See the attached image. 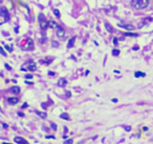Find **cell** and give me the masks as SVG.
I'll list each match as a JSON object with an SVG mask.
<instances>
[{
    "instance_id": "1",
    "label": "cell",
    "mask_w": 153,
    "mask_h": 144,
    "mask_svg": "<svg viewBox=\"0 0 153 144\" xmlns=\"http://www.w3.org/2000/svg\"><path fill=\"white\" fill-rule=\"evenodd\" d=\"M131 5L136 10H144L148 8L149 0H131Z\"/></svg>"
},
{
    "instance_id": "2",
    "label": "cell",
    "mask_w": 153,
    "mask_h": 144,
    "mask_svg": "<svg viewBox=\"0 0 153 144\" xmlns=\"http://www.w3.org/2000/svg\"><path fill=\"white\" fill-rule=\"evenodd\" d=\"M39 20H40V26L42 30H46L48 27V21L45 19L44 14H40L39 15Z\"/></svg>"
},
{
    "instance_id": "3",
    "label": "cell",
    "mask_w": 153,
    "mask_h": 144,
    "mask_svg": "<svg viewBox=\"0 0 153 144\" xmlns=\"http://www.w3.org/2000/svg\"><path fill=\"white\" fill-rule=\"evenodd\" d=\"M0 16H2L4 21H9L10 20V13L8 11L7 8H0Z\"/></svg>"
},
{
    "instance_id": "4",
    "label": "cell",
    "mask_w": 153,
    "mask_h": 144,
    "mask_svg": "<svg viewBox=\"0 0 153 144\" xmlns=\"http://www.w3.org/2000/svg\"><path fill=\"white\" fill-rule=\"evenodd\" d=\"M57 36L60 37V38H63L65 36V31H64L63 27H61V26L57 27Z\"/></svg>"
},
{
    "instance_id": "5",
    "label": "cell",
    "mask_w": 153,
    "mask_h": 144,
    "mask_svg": "<svg viewBox=\"0 0 153 144\" xmlns=\"http://www.w3.org/2000/svg\"><path fill=\"white\" fill-rule=\"evenodd\" d=\"M14 142L15 143H18V144H26L27 143V141L24 140L22 137H15L14 138Z\"/></svg>"
},
{
    "instance_id": "6",
    "label": "cell",
    "mask_w": 153,
    "mask_h": 144,
    "mask_svg": "<svg viewBox=\"0 0 153 144\" xmlns=\"http://www.w3.org/2000/svg\"><path fill=\"white\" fill-rule=\"evenodd\" d=\"M66 83H67V81H66V79H64V78H61V79L58 80V86H60V87L65 86Z\"/></svg>"
},
{
    "instance_id": "7",
    "label": "cell",
    "mask_w": 153,
    "mask_h": 144,
    "mask_svg": "<svg viewBox=\"0 0 153 144\" xmlns=\"http://www.w3.org/2000/svg\"><path fill=\"white\" fill-rule=\"evenodd\" d=\"M18 101H19V99L16 98V97H12V98H9V99H8V102H9L10 104H17Z\"/></svg>"
},
{
    "instance_id": "8",
    "label": "cell",
    "mask_w": 153,
    "mask_h": 144,
    "mask_svg": "<svg viewBox=\"0 0 153 144\" xmlns=\"http://www.w3.org/2000/svg\"><path fill=\"white\" fill-rule=\"evenodd\" d=\"M74 41H75V38H74V37H71V38L69 39L68 43H67V47H68V48H71V47L73 46V44H74Z\"/></svg>"
},
{
    "instance_id": "9",
    "label": "cell",
    "mask_w": 153,
    "mask_h": 144,
    "mask_svg": "<svg viewBox=\"0 0 153 144\" xmlns=\"http://www.w3.org/2000/svg\"><path fill=\"white\" fill-rule=\"evenodd\" d=\"M48 26L50 27V29H57L59 25L56 23V21H52V20H49L48 21Z\"/></svg>"
},
{
    "instance_id": "10",
    "label": "cell",
    "mask_w": 153,
    "mask_h": 144,
    "mask_svg": "<svg viewBox=\"0 0 153 144\" xmlns=\"http://www.w3.org/2000/svg\"><path fill=\"white\" fill-rule=\"evenodd\" d=\"M11 92H12L13 94L18 95V94L20 93V87H19V86H13V87L11 88Z\"/></svg>"
},
{
    "instance_id": "11",
    "label": "cell",
    "mask_w": 153,
    "mask_h": 144,
    "mask_svg": "<svg viewBox=\"0 0 153 144\" xmlns=\"http://www.w3.org/2000/svg\"><path fill=\"white\" fill-rule=\"evenodd\" d=\"M120 26H122V27H124V29H126L128 31H133L134 30V26L132 24H125V25H120Z\"/></svg>"
},
{
    "instance_id": "12",
    "label": "cell",
    "mask_w": 153,
    "mask_h": 144,
    "mask_svg": "<svg viewBox=\"0 0 153 144\" xmlns=\"http://www.w3.org/2000/svg\"><path fill=\"white\" fill-rule=\"evenodd\" d=\"M134 76H135L136 78H138V77H145L146 74H145V73H142V71H135V73H134Z\"/></svg>"
},
{
    "instance_id": "13",
    "label": "cell",
    "mask_w": 153,
    "mask_h": 144,
    "mask_svg": "<svg viewBox=\"0 0 153 144\" xmlns=\"http://www.w3.org/2000/svg\"><path fill=\"white\" fill-rule=\"evenodd\" d=\"M105 27L107 29V31H108L109 33H112V32H113V29L110 26V24H108V23H105Z\"/></svg>"
},
{
    "instance_id": "14",
    "label": "cell",
    "mask_w": 153,
    "mask_h": 144,
    "mask_svg": "<svg viewBox=\"0 0 153 144\" xmlns=\"http://www.w3.org/2000/svg\"><path fill=\"white\" fill-rule=\"evenodd\" d=\"M61 119H64V120H68L69 119V117H68V115L66 114V113H63V114H61Z\"/></svg>"
},
{
    "instance_id": "15",
    "label": "cell",
    "mask_w": 153,
    "mask_h": 144,
    "mask_svg": "<svg viewBox=\"0 0 153 144\" xmlns=\"http://www.w3.org/2000/svg\"><path fill=\"white\" fill-rule=\"evenodd\" d=\"M54 14H55V16H56V17H58V18H60V17H61V14H60L59 10H55V11H54Z\"/></svg>"
},
{
    "instance_id": "16",
    "label": "cell",
    "mask_w": 153,
    "mask_h": 144,
    "mask_svg": "<svg viewBox=\"0 0 153 144\" xmlns=\"http://www.w3.org/2000/svg\"><path fill=\"white\" fill-rule=\"evenodd\" d=\"M125 36H131V37H137V34H134V33H126Z\"/></svg>"
},
{
    "instance_id": "17",
    "label": "cell",
    "mask_w": 153,
    "mask_h": 144,
    "mask_svg": "<svg viewBox=\"0 0 153 144\" xmlns=\"http://www.w3.org/2000/svg\"><path fill=\"white\" fill-rule=\"evenodd\" d=\"M112 55H113V56L120 55V49H113V51H112Z\"/></svg>"
},
{
    "instance_id": "18",
    "label": "cell",
    "mask_w": 153,
    "mask_h": 144,
    "mask_svg": "<svg viewBox=\"0 0 153 144\" xmlns=\"http://www.w3.org/2000/svg\"><path fill=\"white\" fill-rule=\"evenodd\" d=\"M0 54H1V55H2V56H4V57H5V56H7V53H5V52H4V49H3V48H2V47H1V46H0Z\"/></svg>"
},
{
    "instance_id": "19",
    "label": "cell",
    "mask_w": 153,
    "mask_h": 144,
    "mask_svg": "<svg viewBox=\"0 0 153 144\" xmlns=\"http://www.w3.org/2000/svg\"><path fill=\"white\" fill-rule=\"evenodd\" d=\"M37 114L40 116V117H42V118H46V114H44V113H40V112H37Z\"/></svg>"
},
{
    "instance_id": "20",
    "label": "cell",
    "mask_w": 153,
    "mask_h": 144,
    "mask_svg": "<svg viewBox=\"0 0 153 144\" xmlns=\"http://www.w3.org/2000/svg\"><path fill=\"white\" fill-rule=\"evenodd\" d=\"M50 126H51V128H52L54 130H57V125H56L54 122H50Z\"/></svg>"
},
{
    "instance_id": "21",
    "label": "cell",
    "mask_w": 153,
    "mask_h": 144,
    "mask_svg": "<svg viewBox=\"0 0 153 144\" xmlns=\"http://www.w3.org/2000/svg\"><path fill=\"white\" fill-rule=\"evenodd\" d=\"M28 69L30 70H36V65H30L28 66Z\"/></svg>"
},
{
    "instance_id": "22",
    "label": "cell",
    "mask_w": 153,
    "mask_h": 144,
    "mask_svg": "<svg viewBox=\"0 0 153 144\" xmlns=\"http://www.w3.org/2000/svg\"><path fill=\"white\" fill-rule=\"evenodd\" d=\"M52 45H54L55 47H57V46H59V43H58L57 41H52Z\"/></svg>"
},
{
    "instance_id": "23",
    "label": "cell",
    "mask_w": 153,
    "mask_h": 144,
    "mask_svg": "<svg viewBox=\"0 0 153 144\" xmlns=\"http://www.w3.org/2000/svg\"><path fill=\"white\" fill-rule=\"evenodd\" d=\"M72 142H73V140H71V139H69V140H67V141H65L64 143H65V144H66V143H67V144H69V143H72Z\"/></svg>"
},
{
    "instance_id": "24",
    "label": "cell",
    "mask_w": 153,
    "mask_h": 144,
    "mask_svg": "<svg viewBox=\"0 0 153 144\" xmlns=\"http://www.w3.org/2000/svg\"><path fill=\"white\" fill-rule=\"evenodd\" d=\"M25 78H26V79H33V75H26Z\"/></svg>"
},
{
    "instance_id": "25",
    "label": "cell",
    "mask_w": 153,
    "mask_h": 144,
    "mask_svg": "<svg viewBox=\"0 0 153 144\" xmlns=\"http://www.w3.org/2000/svg\"><path fill=\"white\" fill-rule=\"evenodd\" d=\"M46 139H55V136H46Z\"/></svg>"
},
{
    "instance_id": "26",
    "label": "cell",
    "mask_w": 153,
    "mask_h": 144,
    "mask_svg": "<svg viewBox=\"0 0 153 144\" xmlns=\"http://www.w3.org/2000/svg\"><path fill=\"white\" fill-rule=\"evenodd\" d=\"M113 43H114L115 45H117V39H116V38H114V39H113Z\"/></svg>"
},
{
    "instance_id": "27",
    "label": "cell",
    "mask_w": 153,
    "mask_h": 144,
    "mask_svg": "<svg viewBox=\"0 0 153 144\" xmlns=\"http://www.w3.org/2000/svg\"><path fill=\"white\" fill-rule=\"evenodd\" d=\"M5 48H7V49H9V51H10V52H12V51H13V48H12V47H9V46H8V45H7V46H5Z\"/></svg>"
},
{
    "instance_id": "28",
    "label": "cell",
    "mask_w": 153,
    "mask_h": 144,
    "mask_svg": "<svg viewBox=\"0 0 153 144\" xmlns=\"http://www.w3.org/2000/svg\"><path fill=\"white\" fill-rule=\"evenodd\" d=\"M66 95H67V96H68V98H69V97H70V96H71V94H70V92H67V93H66Z\"/></svg>"
},
{
    "instance_id": "29",
    "label": "cell",
    "mask_w": 153,
    "mask_h": 144,
    "mask_svg": "<svg viewBox=\"0 0 153 144\" xmlns=\"http://www.w3.org/2000/svg\"><path fill=\"white\" fill-rule=\"evenodd\" d=\"M24 107H27V103H24V104L22 105V108H24Z\"/></svg>"
},
{
    "instance_id": "30",
    "label": "cell",
    "mask_w": 153,
    "mask_h": 144,
    "mask_svg": "<svg viewBox=\"0 0 153 144\" xmlns=\"http://www.w3.org/2000/svg\"><path fill=\"white\" fill-rule=\"evenodd\" d=\"M18 115H19L20 117H23V116H24V114H23V113H18Z\"/></svg>"
},
{
    "instance_id": "31",
    "label": "cell",
    "mask_w": 153,
    "mask_h": 144,
    "mask_svg": "<svg viewBox=\"0 0 153 144\" xmlns=\"http://www.w3.org/2000/svg\"><path fill=\"white\" fill-rule=\"evenodd\" d=\"M5 67H7V68H9V69H11V66H10V65H8V64H5Z\"/></svg>"
},
{
    "instance_id": "32",
    "label": "cell",
    "mask_w": 153,
    "mask_h": 144,
    "mask_svg": "<svg viewBox=\"0 0 153 144\" xmlns=\"http://www.w3.org/2000/svg\"><path fill=\"white\" fill-rule=\"evenodd\" d=\"M126 129H127V131H129L131 128H130V126H127V127H126Z\"/></svg>"
},
{
    "instance_id": "33",
    "label": "cell",
    "mask_w": 153,
    "mask_h": 144,
    "mask_svg": "<svg viewBox=\"0 0 153 144\" xmlns=\"http://www.w3.org/2000/svg\"><path fill=\"white\" fill-rule=\"evenodd\" d=\"M3 127H4V128H8V125H7L5 123H3Z\"/></svg>"
},
{
    "instance_id": "34",
    "label": "cell",
    "mask_w": 153,
    "mask_h": 144,
    "mask_svg": "<svg viewBox=\"0 0 153 144\" xmlns=\"http://www.w3.org/2000/svg\"><path fill=\"white\" fill-rule=\"evenodd\" d=\"M112 102H117V99H112Z\"/></svg>"
},
{
    "instance_id": "35",
    "label": "cell",
    "mask_w": 153,
    "mask_h": 144,
    "mask_svg": "<svg viewBox=\"0 0 153 144\" xmlns=\"http://www.w3.org/2000/svg\"><path fill=\"white\" fill-rule=\"evenodd\" d=\"M0 2H2V0H0Z\"/></svg>"
}]
</instances>
